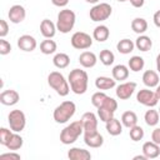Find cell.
Segmentation results:
<instances>
[{
  "instance_id": "obj_1",
  "label": "cell",
  "mask_w": 160,
  "mask_h": 160,
  "mask_svg": "<svg viewBox=\"0 0 160 160\" xmlns=\"http://www.w3.org/2000/svg\"><path fill=\"white\" fill-rule=\"evenodd\" d=\"M68 81L70 85V89L74 94L76 95H82L88 90V82H89V76L85 70L81 69H72L69 72Z\"/></svg>"
},
{
  "instance_id": "obj_2",
  "label": "cell",
  "mask_w": 160,
  "mask_h": 160,
  "mask_svg": "<svg viewBox=\"0 0 160 160\" xmlns=\"http://www.w3.org/2000/svg\"><path fill=\"white\" fill-rule=\"evenodd\" d=\"M81 134H84V126H82L81 120L72 121V122H70L69 125H66L61 130V132H60V141L64 145L74 144L79 139V136Z\"/></svg>"
},
{
  "instance_id": "obj_3",
  "label": "cell",
  "mask_w": 160,
  "mask_h": 160,
  "mask_svg": "<svg viewBox=\"0 0 160 160\" xmlns=\"http://www.w3.org/2000/svg\"><path fill=\"white\" fill-rule=\"evenodd\" d=\"M75 111H76L75 102L70 101V100H66V101H62L60 105H58L54 109L52 118L58 124H65L66 121H69L74 116Z\"/></svg>"
},
{
  "instance_id": "obj_4",
  "label": "cell",
  "mask_w": 160,
  "mask_h": 160,
  "mask_svg": "<svg viewBox=\"0 0 160 160\" xmlns=\"http://www.w3.org/2000/svg\"><path fill=\"white\" fill-rule=\"evenodd\" d=\"M76 21V15L70 9H62L58 14L56 19V29L61 34H68L74 29Z\"/></svg>"
},
{
  "instance_id": "obj_5",
  "label": "cell",
  "mask_w": 160,
  "mask_h": 160,
  "mask_svg": "<svg viewBox=\"0 0 160 160\" xmlns=\"http://www.w3.org/2000/svg\"><path fill=\"white\" fill-rule=\"evenodd\" d=\"M48 84L51 89L56 91L60 96H66L70 92V85L69 81L64 78V75L59 71H51L48 75Z\"/></svg>"
},
{
  "instance_id": "obj_6",
  "label": "cell",
  "mask_w": 160,
  "mask_h": 160,
  "mask_svg": "<svg viewBox=\"0 0 160 160\" xmlns=\"http://www.w3.org/2000/svg\"><path fill=\"white\" fill-rule=\"evenodd\" d=\"M112 12V8L110 4L108 2H99V4H95L90 11H89V16L92 21H96V22H100V21H104L106 19L110 18Z\"/></svg>"
},
{
  "instance_id": "obj_7",
  "label": "cell",
  "mask_w": 160,
  "mask_h": 160,
  "mask_svg": "<svg viewBox=\"0 0 160 160\" xmlns=\"http://www.w3.org/2000/svg\"><path fill=\"white\" fill-rule=\"evenodd\" d=\"M8 121H9V126L14 132H21L25 129L26 125V116L24 114V111L15 109L11 110L8 115Z\"/></svg>"
},
{
  "instance_id": "obj_8",
  "label": "cell",
  "mask_w": 160,
  "mask_h": 160,
  "mask_svg": "<svg viewBox=\"0 0 160 160\" xmlns=\"http://www.w3.org/2000/svg\"><path fill=\"white\" fill-rule=\"evenodd\" d=\"M70 42H71V46L74 49H78V50H85V49H89L91 45H92V38L84 32V31H76L72 34L71 39H70Z\"/></svg>"
},
{
  "instance_id": "obj_9",
  "label": "cell",
  "mask_w": 160,
  "mask_h": 160,
  "mask_svg": "<svg viewBox=\"0 0 160 160\" xmlns=\"http://www.w3.org/2000/svg\"><path fill=\"white\" fill-rule=\"evenodd\" d=\"M136 100L139 104L148 106V108H154L159 102V98L156 92L150 89H140L136 94Z\"/></svg>"
},
{
  "instance_id": "obj_10",
  "label": "cell",
  "mask_w": 160,
  "mask_h": 160,
  "mask_svg": "<svg viewBox=\"0 0 160 160\" xmlns=\"http://www.w3.org/2000/svg\"><path fill=\"white\" fill-rule=\"evenodd\" d=\"M135 89H136V82L135 81H126V82H121L120 85L116 86L115 94H116L118 99L128 100L134 94Z\"/></svg>"
},
{
  "instance_id": "obj_11",
  "label": "cell",
  "mask_w": 160,
  "mask_h": 160,
  "mask_svg": "<svg viewBox=\"0 0 160 160\" xmlns=\"http://www.w3.org/2000/svg\"><path fill=\"white\" fill-rule=\"evenodd\" d=\"M81 122L84 126V132H92V131H98V116L91 112L88 111L81 116Z\"/></svg>"
},
{
  "instance_id": "obj_12",
  "label": "cell",
  "mask_w": 160,
  "mask_h": 160,
  "mask_svg": "<svg viewBox=\"0 0 160 160\" xmlns=\"http://www.w3.org/2000/svg\"><path fill=\"white\" fill-rule=\"evenodd\" d=\"M8 16H9V20L12 22V24H20L25 20V16H26V11H25V8L22 5H12L10 9H9V12H8Z\"/></svg>"
},
{
  "instance_id": "obj_13",
  "label": "cell",
  "mask_w": 160,
  "mask_h": 160,
  "mask_svg": "<svg viewBox=\"0 0 160 160\" xmlns=\"http://www.w3.org/2000/svg\"><path fill=\"white\" fill-rule=\"evenodd\" d=\"M38 46V42H36V39L31 35H21L19 39H18V48L22 51H26V52H30V51H34Z\"/></svg>"
},
{
  "instance_id": "obj_14",
  "label": "cell",
  "mask_w": 160,
  "mask_h": 160,
  "mask_svg": "<svg viewBox=\"0 0 160 160\" xmlns=\"http://www.w3.org/2000/svg\"><path fill=\"white\" fill-rule=\"evenodd\" d=\"M20 100V95L16 90L14 89H9V90H4L0 94V102L5 106H12L15 104H18Z\"/></svg>"
},
{
  "instance_id": "obj_15",
  "label": "cell",
  "mask_w": 160,
  "mask_h": 160,
  "mask_svg": "<svg viewBox=\"0 0 160 160\" xmlns=\"http://www.w3.org/2000/svg\"><path fill=\"white\" fill-rule=\"evenodd\" d=\"M84 142L89 148L98 149L104 144V138L99 131H92V132H84Z\"/></svg>"
},
{
  "instance_id": "obj_16",
  "label": "cell",
  "mask_w": 160,
  "mask_h": 160,
  "mask_svg": "<svg viewBox=\"0 0 160 160\" xmlns=\"http://www.w3.org/2000/svg\"><path fill=\"white\" fill-rule=\"evenodd\" d=\"M56 24H54L49 19H44L40 22V32L45 39H52L56 34Z\"/></svg>"
},
{
  "instance_id": "obj_17",
  "label": "cell",
  "mask_w": 160,
  "mask_h": 160,
  "mask_svg": "<svg viewBox=\"0 0 160 160\" xmlns=\"http://www.w3.org/2000/svg\"><path fill=\"white\" fill-rule=\"evenodd\" d=\"M79 62L82 68L85 69H90L94 68L98 62V56L92 52V51H82L79 56Z\"/></svg>"
},
{
  "instance_id": "obj_18",
  "label": "cell",
  "mask_w": 160,
  "mask_h": 160,
  "mask_svg": "<svg viewBox=\"0 0 160 160\" xmlns=\"http://www.w3.org/2000/svg\"><path fill=\"white\" fill-rule=\"evenodd\" d=\"M142 154L148 159H156L160 155V145H158L152 140L151 141H146L142 145Z\"/></svg>"
},
{
  "instance_id": "obj_19",
  "label": "cell",
  "mask_w": 160,
  "mask_h": 160,
  "mask_svg": "<svg viewBox=\"0 0 160 160\" xmlns=\"http://www.w3.org/2000/svg\"><path fill=\"white\" fill-rule=\"evenodd\" d=\"M68 158L70 160H90L91 154L89 150H85L81 148H71L68 151Z\"/></svg>"
},
{
  "instance_id": "obj_20",
  "label": "cell",
  "mask_w": 160,
  "mask_h": 160,
  "mask_svg": "<svg viewBox=\"0 0 160 160\" xmlns=\"http://www.w3.org/2000/svg\"><path fill=\"white\" fill-rule=\"evenodd\" d=\"M115 85H116V80L114 78L98 76L95 79V86L98 90H110V89L115 88Z\"/></svg>"
},
{
  "instance_id": "obj_21",
  "label": "cell",
  "mask_w": 160,
  "mask_h": 160,
  "mask_svg": "<svg viewBox=\"0 0 160 160\" xmlns=\"http://www.w3.org/2000/svg\"><path fill=\"white\" fill-rule=\"evenodd\" d=\"M105 128L111 136H118L122 132V122H120L116 118H111L110 120H108L105 122Z\"/></svg>"
},
{
  "instance_id": "obj_22",
  "label": "cell",
  "mask_w": 160,
  "mask_h": 160,
  "mask_svg": "<svg viewBox=\"0 0 160 160\" xmlns=\"http://www.w3.org/2000/svg\"><path fill=\"white\" fill-rule=\"evenodd\" d=\"M159 75L154 70H146L142 74V82L148 88H156L159 85Z\"/></svg>"
},
{
  "instance_id": "obj_23",
  "label": "cell",
  "mask_w": 160,
  "mask_h": 160,
  "mask_svg": "<svg viewBox=\"0 0 160 160\" xmlns=\"http://www.w3.org/2000/svg\"><path fill=\"white\" fill-rule=\"evenodd\" d=\"M109 36H110V30H109V28L106 25H98L92 31L94 40H96L99 42L106 41L109 39Z\"/></svg>"
},
{
  "instance_id": "obj_24",
  "label": "cell",
  "mask_w": 160,
  "mask_h": 160,
  "mask_svg": "<svg viewBox=\"0 0 160 160\" xmlns=\"http://www.w3.org/2000/svg\"><path fill=\"white\" fill-rule=\"evenodd\" d=\"M111 75L115 80L118 81H122V80H126L129 78V66L126 65H122V64H119V65H115L111 70Z\"/></svg>"
},
{
  "instance_id": "obj_25",
  "label": "cell",
  "mask_w": 160,
  "mask_h": 160,
  "mask_svg": "<svg viewBox=\"0 0 160 160\" xmlns=\"http://www.w3.org/2000/svg\"><path fill=\"white\" fill-rule=\"evenodd\" d=\"M151 46H152V40H151L149 36L144 35V34L139 35L138 39L135 40V48H136L138 50L142 51V52L149 51V50L151 49Z\"/></svg>"
},
{
  "instance_id": "obj_26",
  "label": "cell",
  "mask_w": 160,
  "mask_h": 160,
  "mask_svg": "<svg viewBox=\"0 0 160 160\" xmlns=\"http://www.w3.org/2000/svg\"><path fill=\"white\" fill-rule=\"evenodd\" d=\"M121 122H122V126L130 129V128H132L134 125L138 124V115L134 111L128 110V111L122 112V115H121Z\"/></svg>"
},
{
  "instance_id": "obj_27",
  "label": "cell",
  "mask_w": 160,
  "mask_h": 160,
  "mask_svg": "<svg viewBox=\"0 0 160 160\" xmlns=\"http://www.w3.org/2000/svg\"><path fill=\"white\" fill-rule=\"evenodd\" d=\"M135 48V42L130 39H121L118 44H116V50L120 52V54H130Z\"/></svg>"
},
{
  "instance_id": "obj_28",
  "label": "cell",
  "mask_w": 160,
  "mask_h": 160,
  "mask_svg": "<svg viewBox=\"0 0 160 160\" xmlns=\"http://www.w3.org/2000/svg\"><path fill=\"white\" fill-rule=\"evenodd\" d=\"M52 64L58 69H65L70 64V56L65 52H58V54H55V56L52 59Z\"/></svg>"
},
{
  "instance_id": "obj_29",
  "label": "cell",
  "mask_w": 160,
  "mask_h": 160,
  "mask_svg": "<svg viewBox=\"0 0 160 160\" xmlns=\"http://www.w3.org/2000/svg\"><path fill=\"white\" fill-rule=\"evenodd\" d=\"M128 66H129V69H130L131 71L138 72V71H140V70L144 69V66H145V61H144V59H142L141 56H139V55H134V56H131V58L129 59V61H128Z\"/></svg>"
},
{
  "instance_id": "obj_30",
  "label": "cell",
  "mask_w": 160,
  "mask_h": 160,
  "mask_svg": "<svg viewBox=\"0 0 160 160\" xmlns=\"http://www.w3.org/2000/svg\"><path fill=\"white\" fill-rule=\"evenodd\" d=\"M131 29L134 32L141 35L148 30V21L144 18H135L131 21Z\"/></svg>"
},
{
  "instance_id": "obj_31",
  "label": "cell",
  "mask_w": 160,
  "mask_h": 160,
  "mask_svg": "<svg viewBox=\"0 0 160 160\" xmlns=\"http://www.w3.org/2000/svg\"><path fill=\"white\" fill-rule=\"evenodd\" d=\"M56 49H58V45L51 39H45L40 42V51L44 55H51L56 51Z\"/></svg>"
},
{
  "instance_id": "obj_32",
  "label": "cell",
  "mask_w": 160,
  "mask_h": 160,
  "mask_svg": "<svg viewBox=\"0 0 160 160\" xmlns=\"http://www.w3.org/2000/svg\"><path fill=\"white\" fill-rule=\"evenodd\" d=\"M159 119H160L159 111L155 110V109H152V108H150L145 112V115H144V120H145L146 125H149V126H156L158 122H159Z\"/></svg>"
},
{
  "instance_id": "obj_33",
  "label": "cell",
  "mask_w": 160,
  "mask_h": 160,
  "mask_svg": "<svg viewBox=\"0 0 160 160\" xmlns=\"http://www.w3.org/2000/svg\"><path fill=\"white\" fill-rule=\"evenodd\" d=\"M22 144H24L22 138H21L18 132H12V135H11V138H10V140H9L8 145H6V148H8L9 150H11V151H16V150H19V149L22 146Z\"/></svg>"
},
{
  "instance_id": "obj_34",
  "label": "cell",
  "mask_w": 160,
  "mask_h": 160,
  "mask_svg": "<svg viewBox=\"0 0 160 160\" xmlns=\"http://www.w3.org/2000/svg\"><path fill=\"white\" fill-rule=\"evenodd\" d=\"M99 59H100V61H101L102 65L110 66V65L114 62V60H115V55H114L112 51H110V50H108V49H104V50L100 51Z\"/></svg>"
},
{
  "instance_id": "obj_35",
  "label": "cell",
  "mask_w": 160,
  "mask_h": 160,
  "mask_svg": "<svg viewBox=\"0 0 160 160\" xmlns=\"http://www.w3.org/2000/svg\"><path fill=\"white\" fill-rule=\"evenodd\" d=\"M129 135H130V139H131L132 141H140V140H142V138H144V129L136 124V125H134L132 128H130Z\"/></svg>"
},
{
  "instance_id": "obj_36",
  "label": "cell",
  "mask_w": 160,
  "mask_h": 160,
  "mask_svg": "<svg viewBox=\"0 0 160 160\" xmlns=\"http://www.w3.org/2000/svg\"><path fill=\"white\" fill-rule=\"evenodd\" d=\"M99 108H102V109H106L111 112H115L116 109H118V101L114 99V98H110V96H106V99L104 100V102L99 106Z\"/></svg>"
},
{
  "instance_id": "obj_37",
  "label": "cell",
  "mask_w": 160,
  "mask_h": 160,
  "mask_svg": "<svg viewBox=\"0 0 160 160\" xmlns=\"http://www.w3.org/2000/svg\"><path fill=\"white\" fill-rule=\"evenodd\" d=\"M106 94L105 92H102V91H98V92H95V94H92V96H91V104L98 109L102 102H104V100L106 99Z\"/></svg>"
},
{
  "instance_id": "obj_38",
  "label": "cell",
  "mask_w": 160,
  "mask_h": 160,
  "mask_svg": "<svg viewBox=\"0 0 160 160\" xmlns=\"http://www.w3.org/2000/svg\"><path fill=\"white\" fill-rule=\"evenodd\" d=\"M12 132L14 131L11 129L1 128L0 129V144L4 145V146H6L8 142H9V140H10V138H11V135H12Z\"/></svg>"
},
{
  "instance_id": "obj_39",
  "label": "cell",
  "mask_w": 160,
  "mask_h": 160,
  "mask_svg": "<svg viewBox=\"0 0 160 160\" xmlns=\"http://www.w3.org/2000/svg\"><path fill=\"white\" fill-rule=\"evenodd\" d=\"M114 114H115V112H111V111H109V110H106V109L98 108V116H99V119H100L101 121H104V122H106L108 120H110L111 118H114Z\"/></svg>"
},
{
  "instance_id": "obj_40",
  "label": "cell",
  "mask_w": 160,
  "mask_h": 160,
  "mask_svg": "<svg viewBox=\"0 0 160 160\" xmlns=\"http://www.w3.org/2000/svg\"><path fill=\"white\" fill-rule=\"evenodd\" d=\"M11 51V45L4 38L0 39V55H8Z\"/></svg>"
},
{
  "instance_id": "obj_41",
  "label": "cell",
  "mask_w": 160,
  "mask_h": 160,
  "mask_svg": "<svg viewBox=\"0 0 160 160\" xmlns=\"http://www.w3.org/2000/svg\"><path fill=\"white\" fill-rule=\"evenodd\" d=\"M20 159H21L20 154H18L15 151L5 152V154H1L0 155V160H20Z\"/></svg>"
},
{
  "instance_id": "obj_42",
  "label": "cell",
  "mask_w": 160,
  "mask_h": 160,
  "mask_svg": "<svg viewBox=\"0 0 160 160\" xmlns=\"http://www.w3.org/2000/svg\"><path fill=\"white\" fill-rule=\"evenodd\" d=\"M8 34H9V25L6 20L1 19L0 20V38H5Z\"/></svg>"
},
{
  "instance_id": "obj_43",
  "label": "cell",
  "mask_w": 160,
  "mask_h": 160,
  "mask_svg": "<svg viewBox=\"0 0 160 160\" xmlns=\"http://www.w3.org/2000/svg\"><path fill=\"white\" fill-rule=\"evenodd\" d=\"M151 140L154 142H156L158 145H160V128H155L151 132Z\"/></svg>"
},
{
  "instance_id": "obj_44",
  "label": "cell",
  "mask_w": 160,
  "mask_h": 160,
  "mask_svg": "<svg viewBox=\"0 0 160 160\" xmlns=\"http://www.w3.org/2000/svg\"><path fill=\"white\" fill-rule=\"evenodd\" d=\"M51 2H52V5H55L58 8H65L68 5L69 0H51Z\"/></svg>"
},
{
  "instance_id": "obj_45",
  "label": "cell",
  "mask_w": 160,
  "mask_h": 160,
  "mask_svg": "<svg viewBox=\"0 0 160 160\" xmlns=\"http://www.w3.org/2000/svg\"><path fill=\"white\" fill-rule=\"evenodd\" d=\"M130 1V4L134 6V8H142L144 6V4H145V0H129Z\"/></svg>"
},
{
  "instance_id": "obj_46",
  "label": "cell",
  "mask_w": 160,
  "mask_h": 160,
  "mask_svg": "<svg viewBox=\"0 0 160 160\" xmlns=\"http://www.w3.org/2000/svg\"><path fill=\"white\" fill-rule=\"evenodd\" d=\"M152 21H154L155 26L160 28V10H158V11L154 14V16H152Z\"/></svg>"
},
{
  "instance_id": "obj_47",
  "label": "cell",
  "mask_w": 160,
  "mask_h": 160,
  "mask_svg": "<svg viewBox=\"0 0 160 160\" xmlns=\"http://www.w3.org/2000/svg\"><path fill=\"white\" fill-rule=\"evenodd\" d=\"M132 159H134V160H148V158H146L144 154H142V155H135Z\"/></svg>"
},
{
  "instance_id": "obj_48",
  "label": "cell",
  "mask_w": 160,
  "mask_h": 160,
  "mask_svg": "<svg viewBox=\"0 0 160 160\" xmlns=\"http://www.w3.org/2000/svg\"><path fill=\"white\" fill-rule=\"evenodd\" d=\"M156 70L158 72H160V54L156 56Z\"/></svg>"
},
{
  "instance_id": "obj_49",
  "label": "cell",
  "mask_w": 160,
  "mask_h": 160,
  "mask_svg": "<svg viewBox=\"0 0 160 160\" xmlns=\"http://www.w3.org/2000/svg\"><path fill=\"white\" fill-rule=\"evenodd\" d=\"M155 92H156V95H158V98H159V100H160V84L156 86V90H155Z\"/></svg>"
},
{
  "instance_id": "obj_50",
  "label": "cell",
  "mask_w": 160,
  "mask_h": 160,
  "mask_svg": "<svg viewBox=\"0 0 160 160\" xmlns=\"http://www.w3.org/2000/svg\"><path fill=\"white\" fill-rule=\"evenodd\" d=\"M86 2H90V4H98L100 0H85Z\"/></svg>"
},
{
  "instance_id": "obj_51",
  "label": "cell",
  "mask_w": 160,
  "mask_h": 160,
  "mask_svg": "<svg viewBox=\"0 0 160 160\" xmlns=\"http://www.w3.org/2000/svg\"><path fill=\"white\" fill-rule=\"evenodd\" d=\"M116 1H119V2H124V1H128V0H116Z\"/></svg>"
},
{
  "instance_id": "obj_52",
  "label": "cell",
  "mask_w": 160,
  "mask_h": 160,
  "mask_svg": "<svg viewBox=\"0 0 160 160\" xmlns=\"http://www.w3.org/2000/svg\"><path fill=\"white\" fill-rule=\"evenodd\" d=\"M158 111H159V114H160V108H159V110H158Z\"/></svg>"
}]
</instances>
